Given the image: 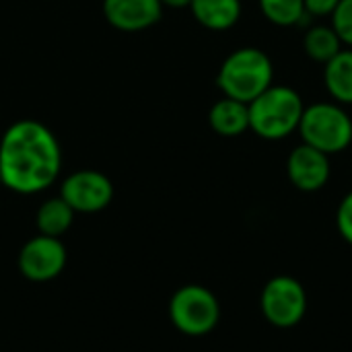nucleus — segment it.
Returning a JSON list of instances; mask_svg holds the SVG:
<instances>
[{"label": "nucleus", "instance_id": "2eb2a0df", "mask_svg": "<svg viewBox=\"0 0 352 352\" xmlns=\"http://www.w3.org/2000/svg\"><path fill=\"white\" fill-rule=\"evenodd\" d=\"M303 50L314 62L328 64L342 50V41L332 25H314L305 31Z\"/></svg>", "mask_w": 352, "mask_h": 352}, {"label": "nucleus", "instance_id": "f03ea898", "mask_svg": "<svg viewBox=\"0 0 352 352\" xmlns=\"http://www.w3.org/2000/svg\"><path fill=\"white\" fill-rule=\"evenodd\" d=\"M274 85V64L260 47H239L231 52L217 74V87L225 97L250 103Z\"/></svg>", "mask_w": 352, "mask_h": 352}, {"label": "nucleus", "instance_id": "6e6552de", "mask_svg": "<svg viewBox=\"0 0 352 352\" xmlns=\"http://www.w3.org/2000/svg\"><path fill=\"white\" fill-rule=\"evenodd\" d=\"M66 248L60 237L37 235L29 239L19 254V268L25 278L45 283L56 278L66 266Z\"/></svg>", "mask_w": 352, "mask_h": 352}, {"label": "nucleus", "instance_id": "6ab92c4d", "mask_svg": "<svg viewBox=\"0 0 352 352\" xmlns=\"http://www.w3.org/2000/svg\"><path fill=\"white\" fill-rule=\"evenodd\" d=\"M340 0H303L307 16H332Z\"/></svg>", "mask_w": 352, "mask_h": 352}, {"label": "nucleus", "instance_id": "dca6fc26", "mask_svg": "<svg viewBox=\"0 0 352 352\" xmlns=\"http://www.w3.org/2000/svg\"><path fill=\"white\" fill-rule=\"evenodd\" d=\"M260 10L272 25L295 27L305 21L303 0H260Z\"/></svg>", "mask_w": 352, "mask_h": 352}, {"label": "nucleus", "instance_id": "423d86ee", "mask_svg": "<svg viewBox=\"0 0 352 352\" xmlns=\"http://www.w3.org/2000/svg\"><path fill=\"white\" fill-rule=\"evenodd\" d=\"M260 305L268 324L285 330L295 328L307 314V293L297 278L278 274L264 285Z\"/></svg>", "mask_w": 352, "mask_h": 352}, {"label": "nucleus", "instance_id": "f8f14e48", "mask_svg": "<svg viewBox=\"0 0 352 352\" xmlns=\"http://www.w3.org/2000/svg\"><path fill=\"white\" fill-rule=\"evenodd\" d=\"M190 10L202 27L225 31L239 21L241 0H192Z\"/></svg>", "mask_w": 352, "mask_h": 352}, {"label": "nucleus", "instance_id": "f3484780", "mask_svg": "<svg viewBox=\"0 0 352 352\" xmlns=\"http://www.w3.org/2000/svg\"><path fill=\"white\" fill-rule=\"evenodd\" d=\"M330 19H332V29L340 37L342 45L352 47V0H340Z\"/></svg>", "mask_w": 352, "mask_h": 352}, {"label": "nucleus", "instance_id": "39448f33", "mask_svg": "<svg viewBox=\"0 0 352 352\" xmlns=\"http://www.w3.org/2000/svg\"><path fill=\"white\" fill-rule=\"evenodd\" d=\"M169 318L179 332L188 336H204L217 328L221 320V305L210 289L186 285L171 297Z\"/></svg>", "mask_w": 352, "mask_h": 352}, {"label": "nucleus", "instance_id": "20e7f679", "mask_svg": "<svg viewBox=\"0 0 352 352\" xmlns=\"http://www.w3.org/2000/svg\"><path fill=\"white\" fill-rule=\"evenodd\" d=\"M297 132L305 144L326 155H336L351 146L352 120L336 101L311 103L303 109Z\"/></svg>", "mask_w": 352, "mask_h": 352}, {"label": "nucleus", "instance_id": "4468645a", "mask_svg": "<svg viewBox=\"0 0 352 352\" xmlns=\"http://www.w3.org/2000/svg\"><path fill=\"white\" fill-rule=\"evenodd\" d=\"M74 210L66 204L64 198H50L45 200L39 210H37V229L39 235H47V237H60L64 235L72 221H74Z\"/></svg>", "mask_w": 352, "mask_h": 352}, {"label": "nucleus", "instance_id": "ddd939ff", "mask_svg": "<svg viewBox=\"0 0 352 352\" xmlns=\"http://www.w3.org/2000/svg\"><path fill=\"white\" fill-rule=\"evenodd\" d=\"M324 82L336 103L352 105V47H342L328 64H324Z\"/></svg>", "mask_w": 352, "mask_h": 352}, {"label": "nucleus", "instance_id": "aec40b11", "mask_svg": "<svg viewBox=\"0 0 352 352\" xmlns=\"http://www.w3.org/2000/svg\"><path fill=\"white\" fill-rule=\"evenodd\" d=\"M161 4L169 8H190L192 0H161Z\"/></svg>", "mask_w": 352, "mask_h": 352}, {"label": "nucleus", "instance_id": "9b49d317", "mask_svg": "<svg viewBox=\"0 0 352 352\" xmlns=\"http://www.w3.org/2000/svg\"><path fill=\"white\" fill-rule=\"evenodd\" d=\"M208 122L219 136L225 138L241 136L245 130H250V107L243 101L223 97L210 107Z\"/></svg>", "mask_w": 352, "mask_h": 352}, {"label": "nucleus", "instance_id": "7ed1b4c3", "mask_svg": "<svg viewBox=\"0 0 352 352\" xmlns=\"http://www.w3.org/2000/svg\"><path fill=\"white\" fill-rule=\"evenodd\" d=\"M250 107V130L264 140H283L299 130L305 109L301 95L285 85H270L260 93Z\"/></svg>", "mask_w": 352, "mask_h": 352}, {"label": "nucleus", "instance_id": "412c9836", "mask_svg": "<svg viewBox=\"0 0 352 352\" xmlns=\"http://www.w3.org/2000/svg\"><path fill=\"white\" fill-rule=\"evenodd\" d=\"M0 184H2V179H0Z\"/></svg>", "mask_w": 352, "mask_h": 352}, {"label": "nucleus", "instance_id": "1a4fd4ad", "mask_svg": "<svg viewBox=\"0 0 352 352\" xmlns=\"http://www.w3.org/2000/svg\"><path fill=\"white\" fill-rule=\"evenodd\" d=\"M287 175L297 190L318 192L330 179V155L303 142L291 151L287 159Z\"/></svg>", "mask_w": 352, "mask_h": 352}, {"label": "nucleus", "instance_id": "0eeeda50", "mask_svg": "<svg viewBox=\"0 0 352 352\" xmlns=\"http://www.w3.org/2000/svg\"><path fill=\"white\" fill-rule=\"evenodd\" d=\"M60 198H64L74 212L91 214L103 210L111 202L113 186L107 175L93 169H82L70 173L62 182Z\"/></svg>", "mask_w": 352, "mask_h": 352}, {"label": "nucleus", "instance_id": "9d476101", "mask_svg": "<svg viewBox=\"0 0 352 352\" xmlns=\"http://www.w3.org/2000/svg\"><path fill=\"white\" fill-rule=\"evenodd\" d=\"M107 23L120 31H142L159 23L163 14L161 0H103Z\"/></svg>", "mask_w": 352, "mask_h": 352}, {"label": "nucleus", "instance_id": "f257e3e1", "mask_svg": "<svg viewBox=\"0 0 352 352\" xmlns=\"http://www.w3.org/2000/svg\"><path fill=\"white\" fill-rule=\"evenodd\" d=\"M62 167L54 132L35 120L14 122L0 138V179L16 194H37L50 188Z\"/></svg>", "mask_w": 352, "mask_h": 352}, {"label": "nucleus", "instance_id": "a211bd4d", "mask_svg": "<svg viewBox=\"0 0 352 352\" xmlns=\"http://www.w3.org/2000/svg\"><path fill=\"white\" fill-rule=\"evenodd\" d=\"M336 225H338V231H340L342 239L352 245V192H349V194L342 198V202H340V206H338Z\"/></svg>", "mask_w": 352, "mask_h": 352}]
</instances>
